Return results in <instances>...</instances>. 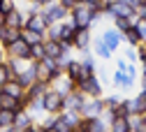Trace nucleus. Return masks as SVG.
<instances>
[{
    "mask_svg": "<svg viewBox=\"0 0 146 132\" xmlns=\"http://www.w3.org/2000/svg\"><path fill=\"white\" fill-rule=\"evenodd\" d=\"M98 9H100V3H77V7L72 9V23L77 28H88Z\"/></svg>",
    "mask_w": 146,
    "mask_h": 132,
    "instance_id": "nucleus-1",
    "label": "nucleus"
},
{
    "mask_svg": "<svg viewBox=\"0 0 146 132\" xmlns=\"http://www.w3.org/2000/svg\"><path fill=\"white\" fill-rule=\"evenodd\" d=\"M58 74H60V70H58V65H56L53 58H46V56H44L42 60L35 63V77H37V81L51 84V81L58 79Z\"/></svg>",
    "mask_w": 146,
    "mask_h": 132,
    "instance_id": "nucleus-2",
    "label": "nucleus"
},
{
    "mask_svg": "<svg viewBox=\"0 0 146 132\" xmlns=\"http://www.w3.org/2000/svg\"><path fill=\"white\" fill-rule=\"evenodd\" d=\"M65 107V95L58 93L56 88H46L44 95H42V111L46 114H60Z\"/></svg>",
    "mask_w": 146,
    "mask_h": 132,
    "instance_id": "nucleus-3",
    "label": "nucleus"
},
{
    "mask_svg": "<svg viewBox=\"0 0 146 132\" xmlns=\"http://www.w3.org/2000/svg\"><path fill=\"white\" fill-rule=\"evenodd\" d=\"M3 49H5V53L9 56V58H26V60H30V44H26L21 37L14 40V42H9Z\"/></svg>",
    "mask_w": 146,
    "mask_h": 132,
    "instance_id": "nucleus-4",
    "label": "nucleus"
},
{
    "mask_svg": "<svg viewBox=\"0 0 146 132\" xmlns=\"http://www.w3.org/2000/svg\"><path fill=\"white\" fill-rule=\"evenodd\" d=\"M74 88L81 93V95H88V98H100V81L98 77L93 74V77H88V79H81L74 84Z\"/></svg>",
    "mask_w": 146,
    "mask_h": 132,
    "instance_id": "nucleus-5",
    "label": "nucleus"
},
{
    "mask_svg": "<svg viewBox=\"0 0 146 132\" xmlns=\"http://www.w3.org/2000/svg\"><path fill=\"white\" fill-rule=\"evenodd\" d=\"M70 46H72V44H67V42L44 40V56H46V58H53V60H56L60 53H67V51H70Z\"/></svg>",
    "mask_w": 146,
    "mask_h": 132,
    "instance_id": "nucleus-6",
    "label": "nucleus"
},
{
    "mask_svg": "<svg viewBox=\"0 0 146 132\" xmlns=\"http://www.w3.org/2000/svg\"><path fill=\"white\" fill-rule=\"evenodd\" d=\"M51 23L46 21V16L42 14V12H33L26 21H23V28H30V30H37V33H46V28H49Z\"/></svg>",
    "mask_w": 146,
    "mask_h": 132,
    "instance_id": "nucleus-7",
    "label": "nucleus"
},
{
    "mask_svg": "<svg viewBox=\"0 0 146 132\" xmlns=\"http://www.w3.org/2000/svg\"><path fill=\"white\" fill-rule=\"evenodd\" d=\"M0 93H5V95H9V98H16V100H21L23 95H26V88L16 81L14 77L9 79V81H5L3 86H0Z\"/></svg>",
    "mask_w": 146,
    "mask_h": 132,
    "instance_id": "nucleus-8",
    "label": "nucleus"
},
{
    "mask_svg": "<svg viewBox=\"0 0 146 132\" xmlns=\"http://www.w3.org/2000/svg\"><path fill=\"white\" fill-rule=\"evenodd\" d=\"M102 109H104V102H102V100H98V98H93L90 102H84V107H81L79 114H81L84 118H95V116H100V114H102Z\"/></svg>",
    "mask_w": 146,
    "mask_h": 132,
    "instance_id": "nucleus-9",
    "label": "nucleus"
},
{
    "mask_svg": "<svg viewBox=\"0 0 146 132\" xmlns=\"http://www.w3.org/2000/svg\"><path fill=\"white\" fill-rule=\"evenodd\" d=\"M65 12H67V9H65V7H60L58 3H56V5L49 3V5H44V12H42V14L46 16V21H49V23H58V21H63Z\"/></svg>",
    "mask_w": 146,
    "mask_h": 132,
    "instance_id": "nucleus-10",
    "label": "nucleus"
},
{
    "mask_svg": "<svg viewBox=\"0 0 146 132\" xmlns=\"http://www.w3.org/2000/svg\"><path fill=\"white\" fill-rule=\"evenodd\" d=\"M84 95L74 88V90H70L67 95H65V107L63 109H70V111H81V107H84Z\"/></svg>",
    "mask_w": 146,
    "mask_h": 132,
    "instance_id": "nucleus-11",
    "label": "nucleus"
},
{
    "mask_svg": "<svg viewBox=\"0 0 146 132\" xmlns=\"http://www.w3.org/2000/svg\"><path fill=\"white\" fill-rule=\"evenodd\" d=\"M125 107H127V114H144L146 111V93L137 95L135 100H125Z\"/></svg>",
    "mask_w": 146,
    "mask_h": 132,
    "instance_id": "nucleus-12",
    "label": "nucleus"
},
{
    "mask_svg": "<svg viewBox=\"0 0 146 132\" xmlns=\"http://www.w3.org/2000/svg\"><path fill=\"white\" fill-rule=\"evenodd\" d=\"M23 14L19 12V9H12L9 14H5V19H3V23L7 26V28H16V30H21L23 28Z\"/></svg>",
    "mask_w": 146,
    "mask_h": 132,
    "instance_id": "nucleus-13",
    "label": "nucleus"
},
{
    "mask_svg": "<svg viewBox=\"0 0 146 132\" xmlns=\"http://www.w3.org/2000/svg\"><path fill=\"white\" fill-rule=\"evenodd\" d=\"M19 37H21L26 44H42V42H44V33L30 30V28H21V30H19Z\"/></svg>",
    "mask_w": 146,
    "mask_h": 132,
    "instance_id": "nucleus-14",
    "label": "nucleus"
},
{
    "mask_svg": "<svg viewBox=\"0 0 146 132\" xmlns=\"http://www.w3.org/2000/svg\"><path fill=\"white\" fill-rule=\"evenodd\" d=\"M46 88H49V84H44V81H35V84H30V86L26 88V98H28V102H30V100H42V95H44Z\"/></svg>",
    "mask_w": 146,
    "mask_h": 132,
    "instance_id": "nucleus-15",
    "label": "nucleus"
},
{
    "mask_svg": "<svg viewBox=\"0 0 146 132\" xmlns=\"http://www.w3.org/2000/svg\"><path fill=\"white\" fill-rule=\"evenodd\" d=\"M104 9L111 14V16H130L132 14V7L125 5V3H121V0H118V3H109Z\"/></svg>",
    "mask_w": 146,
    "mask_h": 132,
    "instance_id": "nucleus-16",
    "label": "nucleus"
},
{
    "mask_svg": "<svg viewBox=\"0 0 146 132\" xmlns=\"http://www.w3.org/2000/svg\"><path fill=\"white\" fill-rule=\"evenodd\" d=\"M14 79L19 81L23 88H28L30 84H35V81H37V77H35V63H30V65H28V67L19 74V77H14Z\"/></svg>",
    "mask_w": 146,
    "mask_h": 132,
    "instance_id": "nucleus-17",
    "label": "nucleus"
},
{
    "mask_svg": "<svg viewBox=\"0 0 146 132\" xmlns=\"http://www.w3.org/2000/svg\"><path fill=\"white\" fill-rule=\"evenodd\" d=\"M102 40H104V44L109 46V49H118V44H121V40H123V35H121V30H107L104 35H102Z\"/></svg>",
    "mask_w": 146,
    "mask_h": 132,
    "instance_id": "nucleus-18",
    "label": "nucleus"
},
{
    "mask_svg": "<svg viewBox=\"0 0 146 132\" xmlns=\"http://www.w3.org/2000/svg\"><path fill=\"white\" fill-rule=\"evenodd\" d=\"M88 42H90L88 28H77V33H74V40H72V44H74L77 49H88Z\"/></svg>",
    "mask_w": 146,
    "mask_h": 132,
    "instance_id": "nucleus-19",
    "label": "nucleus"
},
{
    "mask_svg": "<svg viewBox=\"0 0 146 132\" xmlns=\"http://www.w3.org/2000/svg\"><path fill=\"white\" fill-rule=\"evenodd\" d=\"M14 116H16L14 109H3L0 107V130H9L14 125Z\"/></svg>",
    "mask_w": 146,
    "mask_h": 132,
    "instance_id": "nucleus-20",
    "label": "nucleus"
},
{
    "mask_svg": "<svg viewBox=\"0 0 146 132\" xmlns=\"http://www.w3.org/2000/svg\"><path fill=\"white\" fill-rule=\"evenodd\" d=\"M74 33H77V26L74 23H60V40L58 42H67V44H72V40H74Z\"/></svg>",
    "mask_w": 146,
    "mask_h": 132,
    "instance_id": "nucleus-21",
    "label": "nucleus"
},
{
    "mask_svg": "<svg viewBox=\"0 0 146 132\" xmlns=\"http://www.w3.org/2000/svg\"><path fill=\"white\" fill-rule=\"evenodd\" d=\"M30 125H33V116L28 114V109L16 111V116H14V125H12V127H30Z\"/></svg>",
    "mask_w": 146,
    "mask_h": 132,
    "instance_id": "nucleus-22",
    "label": "nucleus"
},
{
    "mask_svg": "<svg viewBox=\"0 0 146 132\" xmlns=\"http://www.w3.org/2000/svg\"><path fill=\"white\" fill-rule=\"evenodd\" d=\"M109 130H111V132H127V130H130L127 118L125 116H114L111 121H109Z\"/></svg>",
    "mask_w": 146,
    "mask_h": 132,
    "instance_id": "nucleus-23",
    "label": "nucleus"
},
{
    "mask_svg": "<svg viewBox=\"0 0 146 132\" xmlns=\"http://www.w3.org/2000/svg\"><path fill=\"white\" fill-rule=\"evenodd\" d=\"M114 84L127 90V88H132V77H130V74H125V72H121V70H116V74H114Z\"/></svg>",
    "mask_w": 146,
    "mask_h": 132,
    "instance_id": "nucleus-24",
    "label": "nucleus"
},
{
    "mask_svg": "<svg viewBox=\"0 0 146 132\" xmlns=\"http://www.w3.org/2000/svg\"><path fill=\"white\" fill-rule=\"evenodd\" d=\"M67 77L74 81V84L81 79V63H79V60H70V65H67Z\"/></svg>",
    "mask_w": 146,
    "mask_h": 132,
    "instance_id": "nucleus-25",
    "label": "nucleus"
},
{
    "mask_svg": "<svg viewBox=\"0 0 146 132\" xmlns=\"http://www.w3.org/2000/svg\"><path fill=\"white\" fill-rule=\"evenodd\" d=\"M42 58H44V42L42 44H30V60L37 63Z\"/></svg>",
    "mask_w": 146,
    "mask_h": 132,
    "instance_id": "nucleus-26",
    "label": "nucleus"
},
{
    "mask_svg": "<svg viewBox=\"0 0 146 132\" xmlns=\"http://www.w3.org/2000/svg\"><path fill=\"white\" fill-rule=\"evenodd\" d=\"M130 16H132V14H130ZM130 16H116V26H118V30H121V33H125L127 28H132V26H135Z\"/></svg>",
    "mask_w": 146,
    "mask_h": 132,
    "instance_id": "nucleus-27",
    "label": "nucleus"
},
{
    "mask_svg": "<svg viewBox=\"0 0 146 132\" xmlns=\"http://www.w3.org/2000/svg\"><path fill=\"white\" fill-rule=\"evenodd\" d=\"M95 53L100 56V58H109V56H111V49L104 44V40H98V44H95Z\"/></svg>",
    "mask_w": 146,
    "mask_h": 132,
    "instance_id": "nucleus-28",
    "label": "nucleus"
},
{
    "mask_svg": "<svg viewBox=\"0 0 146 132\" xmlns=\"http://www.w3.org/2000/svg\"><path fill=\"white\" fill-rule=\"evenodd\" d=\"M125 37H127V42H130L132 46L141 42V37H139V33H137V28H135V26H132V28H127V30H125Z\"/></svg>",
    "mask_w": 146,
    "mask_h": 132,
    "instance_id": "nucleus-29",
    "label": "nucleus"
},
{
    "mask_svg": "<svg viewBox=\"0 0 146 132\" xmlns=\"http://www.w3.org/2000/svg\"><path fill=\"white\" fill-rule=\"evenodd\" d=\"M121 104H125V100H123L121 95H111V98H109V100H107V107H109V109H111V111H116V109H118Z\"/></svg>",
    "mask_w": 146,
    "mask_h": 132,
    "instance_id": "nucleus-30",
    "label": "nucleus"
},
{
    "mask_svg": "<svg viewBox=\"0 0 146 132\" xmlns=\"http://www.w3.org/2000/svg\"><path fill=\"white\" fill-rule=\"evenodd\" d=\"M12 9H16V5H14V0H0V14H9Z\"/></svg>",
    "mask_w": 146,
    "mask_h": 132,
    "instance_id": "nucleus-31",
    "label": "nucleus"
},
{
    "mask_svg": "<svg viewBox=\"0 0 146 132\" xmlns=\"http://www.w3.org/2000/svg\"><path fill=\"white\" fill-rule=\"evenodd\" d=\"M46 35H49V40H60V26L51 23V26L46 28Z\"/></svg>",
    "mask_w": 146,
    "mask_h": 132,
    "instance_id": "nucleus-32",
    "label": "nucleus"
},
{
    "mask_svg": "<svg viewBox=\"0 0 146 132\" xmlns=\"http://www.w3.org/2000/svg\"><path fill=\"white\" fill-rule=\"evenodd\" d=\"M9 79H12V72H9L7 63H5V65H0V86H3L5 81H9Z\"/></svg>",
    "mask_w": 146,
    "mask_h": 132,
    "instance_id": "nucleus-33",
    "label": "nucleus"
},
{
    "mask_svg": "<svg viewBox=\"0 0 146 132\" xmlns=\"http://www.w3.org/2000/svg\"><path fill=\"white\" fill-rule=\"evenodd\" d=\"M14 40H19V30H16V28H7L5 44H3V46H7V44H9V42H14Z\"/></svg>",
    "mask_w": 146,
    "mask_h": 132,
    "instance_id": "nucleus-34",
    "label": "nucleus"
},
{
    "mask_svg": "<svg viewBox=\"0 0 146 132\" xmlns=\"http://www.w3.org/2000/svg\"><path fill=\"white\" fill-rule=\"evenodd\" d=\"M77 3H79V0H58V5H60V7H65V9H74V7H77Z\"/></svg>",
    "mask_w": 146,
    "mask_h": 132,
    "instance_id": "nucleus-35",
    "label": "nucleus"
},
{
    "mask_svg": "<svg viewBox=\"0 0 146 132\" xmlns=\"http://www.w3.org/2000/svg\"><path fill=\"white\" fill-rule=\"evenodd\" d=\"M135 28H137V33H139V37H141V40H146V21L135 23Z\"/></svg>",
    "mask_w": 146,
    "mask_h": 132,
    "instance_id": "nucleus-36",
    "label": "nucleus"
},
{
    "mask_svg": "<svg viewBox=\"0 0 146 132\" xmlns=\"http://www.w3.org/2000/svg\"><path fill=\"white\" fill-rule=\"evenodd\" d=\"M125 56H127V60H135V58H137V49H135V46H130V49L125 51Z\"/></svg>",
    "mask_w": 146,
    "mask_h": 132,
    "instance_id": "nucleus-37",
    "label": "nucleus"
},
{
    "mask_svg": "<svg viewBox=\"0 0 146 132\" xmlns=\"http://www.w3.org/2000/svg\"><path fill=\"white\" fill-rule=\"evenodd\" d=\"M127 67H130V65H127V60H118V70H121V72L127 74Z\"/></svg>",
    "mask_w": 146,
    "mask_h": 132,
    "instance_id": "nucleus-38",
    "label": "nucleus"
},
{
    "mask_svg": "<svg viewBox=\"0 0 146 132\" xmlns=\"http://www.w3.org/2000/svg\"><path fill=\"white\" fill-rule=\"evenodd\" d=\"M33 127V125H30ZM30 127H9L7 132H30Z\"/></svg>",
    "mask_w": 146,
    "mask_h": 132,
    "instance_id": "nucleus-39",
    "label": "nucleus"
},
{
    "mask_svg": "<svg viewBox=\"0 0 146 132\" xmlns=\"http://www.w3.org/2000/svg\"><path fill=\"white\" fill-rule=\"evenodd\" d=\"M7 63V53H5V49H0V65H5Z\"/></svg>",
    "mask_w": 146,
    "mask_h": 132,
    "instance_id": "nucleus-40",
    "label": "nucleus"
},
{
    "mask_svg": "<svg viewBox=\"0 0 146 132\" xmlns=\"http://www.w3.org/2000/svg\"><path fill=\"white\" fill-rule=\"evenodd\" d=\"M30 132H46V130H44L42 125H33V127H30Z\"/></svg>",
    "mask_w": 146,
    "mask_h": 132,
    "instance_id": "nucleus-41",
    "label": "nucleus"
},
{
    "mask_svg": "<svg viewBox=\"0 0 146 132\" xmlns=\"http://www.w3.org/2000/svg\"><path fill=\"white\" fill-rule=\"evenodd\" d=\"M37 5H49V3H53V0H35Z\"/></svg>",
    "mask_w": 146,
    "mask_h": 132,
    "instance_id": "nucleus-42",
    "label": "nucleus"
},
{
    "mask_svg": "<svg viewBox=\"0 0 146 132\" xmlns=\"http://www.w3.org/2000/svg\"><path fill=\"white\" fill-rule=\"evenodd\" d=\"M141 88H144V93H146V74H144V79H141Z\"/></svg>",
    "mask_w": 146,
    "mask_h": 132,
    "instance_id": "nucleus-43",
    "label": "nucleus"
},
{
    "mask_svg": "<svg viewBox=\"0 0 146 132\" xmlns=\"http://www.w3.org/2000/svg\"><path fill=\"white\" fill-rule=\"evenodd\" d=\"M46 132H58V130L56 127H46Z\"/></svg>",
    "mask_w": 146,
    "mask_h": 132,
    "instance_id": "nucleus-44",
    "label": "nucleus"
},
{
    "mask_svg": "<svg viewBox=\"0 0 146 132\" xmlns=\"http://www.w3.org/2000/svg\"><path fill=\"white\" fill-rule=\"evenodd\" d=\"M79 3H98V0H79Z\"/></svg>",
    "mask_w": 146,
    "mask_h": 132,
    "instance_id": "nucleus-45",
    "label": "nucleus"
},
{
    "mask_svg": "<svg viewBox=\"0 0 146 132\" xmlns=\"http://www.w3.org/2000/svg\"><path fill=\"white\" fill-rule=\"evenodd\" d=\"M144 74H146V60H144Z\"/></svg>",
    "mask_w": 146,
    "mask_h": 132,
    "instance_id": "nucleus-46",
    "label": "nucleus"
},
{
    "mask_svg": "<svg viewBox=\"0 0 146 132\" xmlns=\"http://www.w3.org/2000/svg\"><path fill=\"white\" fill-rule=\"evenodd\" d=\"M0 132H7V130H0Z\"/></svg>",
    "mask_w": 146,
    "mask_h": 132,
    "instance_id": "nucleus-47",
    "label": "nucleus"
},
{
    "mask_svg": "<svg viewBox=\"0 0 146 132\" xmlns=\"http://www.w3.org/2000/svg\"><path fill=\"white\" fill-rule=\"evenodd\" d=\"M144 5H146V0H144Z\"/></svg>",
    "mask_w": 146,
    "mask_h": 132,
    "instance_id": "nucleus-48",
    "label": "nucleus"
},
{
    "mask_svg": "<svg viewBox=\"0 0 146 132\" xmlns=\"http://www.w3.org/2000/svg\"><path fill=\"white\" fill-rule=\"evenodd\" d=\"M144 49H146V44H144Z\"/></svg>",
    "mask_w": 146,
    "mask_h": 132,
    "instance_id": "nucleus-49",
    "label": "nucleus"
}]
</instances>
